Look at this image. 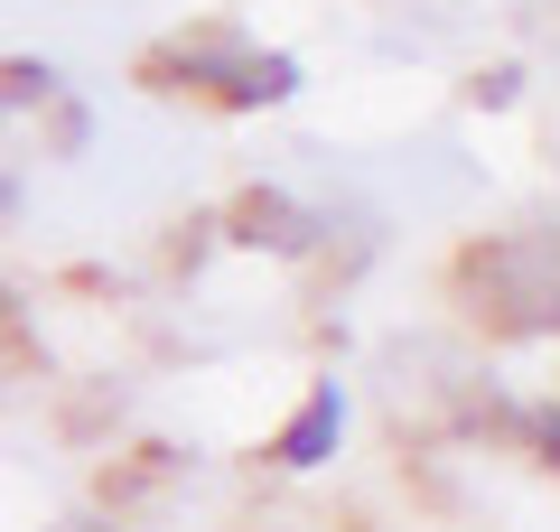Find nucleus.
Here are the masks:
<instances>
[{
    "label": "nucleus",
    "instance_id": "nucleus-4",
    "mask_svg": "<svg viewBox=\"0 0 560 532\" xmlns=\"http://www.w3.org/2000/svg\"><path fill=\"white\" fill-rule=\"evenodd\" d=\"M533 449H541V467H560V412H551V420H533Z\"/></svg>",
    "mask_w": 560,
    "mask_h": 532
},
{
    "label": "nucleus",
    "instance_id": "nucleus-3",
    "mask_svg": "<svg viewBox=\"0 0 560 532\" xmlns=\"http://www.w3.org/2000/svg\"><path fill=\"white\" fill-rule=\"evenodd\" d=\"M47 84H57V76H47V66H28V57H20V66H0V94H20V103L47 94Z\"/></svg>",
    "mask_w": 560,
    "mask_h": 532
},
{
    "label": "nucleus",
    "instance_id": "nucleus-2",
    "mask_svg": "<svg viewBox=\"0 0 560 532\" xmlns=\"http://www.w3.org/2000/svg\"><path fill=\"white\" fill-rule=\"evenodd\" d=\"M234 224H243V243H271V253H308V216H300V206H280V197H243V206H234Z\"/></svg>",
    "mask_w": 560,
    "mask_h": 532
},
{
    "label": "nucleus",
    "instance_id": "nucleus-1",
    "mask_svg": "<svg viewBox=\"0 0 560 532\" xmlns=\"http://www.w3.org/2000/svg\"><path fill=\"white\" fill-rule=\"evenodd\" d=\"M337 439H346V393L337 383H308V402H300V420L280 430V467H327L337 458Z\"/></svg>",
    "mask_w": 560,
    "mask_h": 532
}]
</instances>
